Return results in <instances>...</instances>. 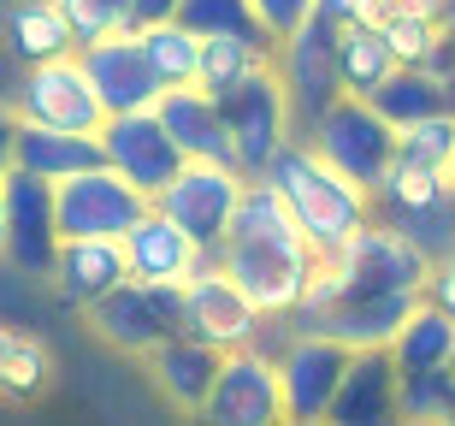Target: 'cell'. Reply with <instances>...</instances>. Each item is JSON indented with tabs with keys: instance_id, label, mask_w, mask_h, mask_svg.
I'll use <instances>...</instances> for the list:
<instances>
[{
	"instance_id": "6da1fadb",
	"label": "cell",
	"mask_w": 455,
	"mask_h": 426,
	"mask_svg": "<svg viewBox=\"0 0 455 426\" xmlns=\"http://www.w3.org/2000/svg\"><path fill=\"white\" fill-rule=\"evenodd\" d=\"M207 261H213L260 314H272V320H284L290 308L302 302V290L314 285V273H320V249L302 237V225L290 220V207L278 202V189L260 184V178H243L231 225H225L220 249Z\"/></svg>"
},
{
	"instance_id": "7a4b0ae2",
	"label": "cell",
	"mask_w": 455,
	"mask_h": 426,
	"mask_svg": "<svg viewBox=\"0 0 455 426\" xmlns=\"http://www.w3.org/2000/svg\"><path fill=\"white\" fill-rule=\"evenodd\" d=\"M260 184L278 189V202L290 207V220L302 225V237L320 249V261L331 255V249H343V243L372 220L367 189L349 184L343 172H331L302 137H290L284 149L260 166Z\"/></svg>"
},
{
	"instance_id": "3957f363",
	"label": "cell",
	"mask_w": 455,
	"mask_h": 426,
	"mask_svg": "<svg viewBox=\"0 0 455 426\" xmlns=\"http://www.w3.org/2000/svg\"><path fill=\"white\" fill-rule=\"evenodd\" d=\"M426 273H432V255L420 243H408L403 231L367 220L343 249L320 261L314 285L320 290H343V296H390V290H414L426 296Z\"/></svg>"
},
{
	"instance_id": "277c9868",
	"label": "cell",
	"mask_w": 455,
	"mask_h": 426,
	"mask_svg": "<svg viewBox=\"0 0 455 426\" xmlns=\"http://www.w3.org/2000/svg\"><path fill=\"white\" fill-rule=\"evenodd\" d=\"M367 202H372V220L403 231L408 243H420L432 261L455 249V189L443 172L414 166V160H390L385 178L367 189Z\"/></svg>"
},
{
	"instance_id": "5b68a950",
	"label": "cell",
	"mask_w": 455,
	"mask_h": 426,
	"mask_svg": "<svg viewBox=\"0 0 455 426\" xmlns=\"http://www.w3.org/2000/svg\"><path fill=\"white\" fill-rule=\"evenodd\" d=\"M213 107H220L225 137H231L236 178H260V166L290 142V101H284V84H278V66H260L243 84L220 89Z\"/></svg>"
},
{
	"instance_id": "8992f818",
	"label": "cell",
	"mask_w": 455,
	"mask_h": 426,
	"mask_svg": "<svg viewBox=\"0 0 455 426\" xmlns=\"http://www.w3.org/2000/svg\"><path fill=\"white\" fill-rule=\"evenodd\" d=\"M89 332L118 350V356H148L154 343L184 332V285H154V278H124L89 302Z\"/></svg>"
},
{
	"instance_id": "52a82bcc",
	"label": "cell",
	"mask_w": 455,
	"mask_h": 426,
	"mask_svg": "<svg viewBox=\"0 0 455 426\" xmlns=\"http://www.w3.org/2000/svg\"><path fill=\"white\" fill-rule=\"evenodd\" d=\"M307 149L320 154L331 172H343L349 184L372 189L385 178V166L396 160V125H385L361 95H338L320 119L307 125Z\"/></svg>"
},
{
	"instance_id": "ba28073f",
	"label": "cell",
	"mask_w": 455,
	"mask_h": 426,
	"mask_svg": "<svg viewBox=\"0 0 455 426\" xmlns=\"http://www.w3.org/2000/svg\"><path fill=\"white\" fill-rule=\"evenodd\" d=\"M12 119L18 125H48V131H101V101H95V89H89V71L71 53H53V60H36L24 71V89H18L12 101Z\"/></svg>"
},
{
	"instance_id": "9c48e42d",
	"label": "cell",
	"mask_w": 455,
	"mask_h": 426,
	"mask_svg": "<svg viewBox=\"0 0 455 426\" xmlns=\"http://www.w3.org/2000/svg\"><path fill=\"white\" fill-rule=\"evenodd\" d=\"M202 426H284V391H278V367L272 356H260L254 343L225 350L213 391L196 409Z\"/></svg>"
},
{
	"instance_id": "30bf717a",
	"label": "cell",
	"mask_w": 455,
	"mask_h": 426,
	"mask_svg": "<svg viewBox=\"0 0 455 426\" xmlns=\"http://www.w3.org/2000/svg\"><path fill=\"white\" fill-rule=\"evenodd\" d=\"M148 213V196L131 189L113 166H89L53 184V225L60 237H124Z\"/></svg>"
},
{
	"instance_id": "8fae6325",
	"label": "cell",
	"mask_w": 455,
	"mask_h": 426,
	"mask_svg": "<svg viewBox=\"0 0 455 426\" xmlns=\"http://www.w3.org/2000/svg\"><path fill=\"white\" fill-rule=\"evenodd\" d=\"M236 196H243V178H236L231 166H207V160H184L178 166V178H172L160 196H154V207L166 213L178 231H184L202 255H213L225 237V225H231V207Z\"/></svg>"
},
{
	"instance_id": "7c38bea8",
	"label": "cell",
	"mask_w": 455,
	"mask_h": 426,
	"mask_svg": "<svg viewBox=\"0 0 455 426\" xmlns=\"http://www.w3.org/2000/svg\"><path fill=\"white\" fill-rule=\"evenodd\" d=\"M0 202H6V243H0V255L18 267V278H42V285H48L53 255H60L53 184H42V178L12 166L0 178Z\"/></svg>"
},
{
	"instance_id": "4fadbf2b",
	"label": "cell",
	"mask_w": 455,
	"mask_h": 426,
	"mask_svg": "<svg viewBox=\"0 0 455 426\" xmlns=\"http://www.w3.org/2000/svg\"><path fill=\"white\" fill-rule=\"evenodd\" d=\"M331 36H338V30H325L320 18H307L296 36L278 42L284 53H278L272 66H278V84H284L290 131H296V137H307V125L343 95V89H338V53H331Z\"/></svg>"
},
{
	"instance_id": "5bb4252c",
	"label": "cell",
	"mask_w": 455,
	"mask_h": 426,
	"mask_svg": "<svg viewBox=\"0 0 455 426\" xmlns=\"http://www.w3.org/2000/svg\"><path fill=\"white\" fill-rule=\"evenodd\" d=\"M95 137H101V166H113L118 178L131 189H142L148 202L178 178V166H184V154L160 131L154 107H142V113H113V119H101Z\"/></svg>"
},
{
	"instance_id": "9a60e30c",
	"label": "cell",
	"mask_w": 455,
	"mask_h": 426,
	"mask_svg": "<svg viewBox=\"0 0 455 426\" xmlns=\"http://www.w3.org/2000/svg\"><path fill=\"white\" fill-rule=\"evenodd\" d=\"M260 320H267V314H260L213 261L207 255L196 261V273L184 278V332L189 338L213 343V350H243V343H254Z\"/></svg>"
},
{
	"instance_id": "2e32d148",
	"label": "cell",
	"mask_w": 455,
	"mask_h": 426,
	"mask_svg": "<svg viewBox=\"0 0 455 426\" xmlns=\"http://www.w3.org/2000/svg\"><path fill=\"white\" fill-rule=\"evenodd\" d=\"M272 367H278V391H284V421H325V403L349 367V350L320 332H296Z\"/></svg>"
},
{
	"instance_id": "e0dca14e",
	"label": "cell",
	"mask_w": 455,
	"mask_h": 426,
	"mask_svg": "<svg viewBox=\"0 0 455 426\" xmlns=\"http://www.w3.org/2000/svg\"><path fill=\"white\" fill-rule=\"evenodd\" d=\"M77 60H84L89 89H95V101H101L107 119H113V113H142V107H154V95H160L148 60H142V48H136V36H101V42H84Z\"/></svg>"
},
{
	"instance_id": "ac0fdd59",
	"label": "cell",
	"mask_w": 455,
	"mask_h": 426,
	"mask_svg": "<svg viewBox=\"0 0 455 426\" xmlns=\"http://www.w3.org/2000/svg\"><path fill=\"white\" fill-rule=\"evenodd\" d=\"M325 426H403L396 409V367L385 350H355L338 391L325 403Z\"/></svg>"
},
{
	"instance_id": "d6986e66",
	"label": "cell",
	"mask_w": 455,
	"mask_h": 426,
	"mask_svg": "<svg viewBox=\"0 0 455 426\" xmlns=\"http://www.w3.org/2000/svg\"><path fill=\"white\" fill-rule=\"evenodd\" d=\"M154 119H160V131L178 142V154H184V160L231 166V137H225L220 107H213V95H207V89H196V84L160 89V95H154ZM231 172H236V166H231Z\"/></svg>"
},
{
	"instance_id": "ffe728a7",
	"label": "cell",
	"mask_w": 455,
	"mask_h": 426,
	"mask_svg": "<svg viewBox=\"0 0 455 426\" xmlns=\"http://www.w3.org/2000/svg\"><path fill=\"white\" fill-rule=\"evenodd\" d=\"M142 361H148V379L160 385V397H166L172 409H178V414H196L207 403V391H213V374H220L225 350H213V343L178 332V338L154 343Z\"/></svg>"
},
{
	"instance_id": "44dd1931",
	"label": "cell",
	"mask_w": 455,
	"mask_h": 426,
	"mask_svg": "<svg viewBox=\"0 0 455 426\" xmlns=\"http://www.w3.org/2000/svg\"><path fill=\"white\" fill-rule=\"evenodd\" d=\"M118 249H124V273L154 278V285H184V278L196 273V261H202V249H196L154 202H148V213L118 237Z\"/></svg>"
},
{
	"instance_id": "7402d4cb",
	"label": "cell",
	"mask_w": 455,
	"mask_h": 426,
	"mask_svg": "<svg viewBox=\"0 0 455 426\" xmlns=\"http://www.w3.org/2000/svg\"><path fill=\"white\" fill-rule=\"evenodd\" d=\"M124 249L118 237H60V255H53V273L48 285L66 296L71 308H89L101 302L113 285H124Z\"/></svg>"
},
{
	"instance_id": "603a6c76",
	"label": "cell",
	"mask_w": 455,
	"mask_h": 426,
	"mask_svg": "<svg viewBox=\"0 0 455 426\" xmlns=\"http://www.w3.org/2000/svg\"><path fill=\"white\" fill-rule=\"evenodd\" d=\"M12 166L42 178V184H66L77 172L101 166V137H89V131H48V125H12Z\"/></svg>"
},
{
	"instance_id": "cb8c5ba5",
	"label": "cell",
	"mask_w": 455,
	"mask_h": 426,
	"mask_svg": "<svg viewBox=\"0 0 455 426\" xmlns=\"http://www.w3.org/2000/svg\"><path fill=\"white\" fill-rule=\"evenodd\" d=\"M385 125H414L426 113H455V77H438L432 66H396L385 84L361 95Z\"/></svg>"
},
{
	"instance_id": "d4e9b609",
	"label": "cell",
	"mask_w": 455,
	"mask_h": 426,
	"mask_svg": "<svg viewBox=\"0 0 455 426\" xmlns=\"http://www.w3.org/2000/svg\"><path fill=\"white\" fill-rule=\"evenodd\" d=\"M385 356H390V367H396V379H403V374H426V367H450V356H455V320L420 296L414 314L396 326V338L385 343Z\"/></svg>"
},
{
	"instance_id": "484cf974",
	"label": "cell",
	"mask_w": 455,
	"mask_h": 426,
	"mask_svg": "<svg viewBox=\"0 0 455 426\" xmlns=\"http://www.w3.org/2000/svg\"><path fill=\"white\" fill-rule=\"evenodd\" d=\"M331 53H338V89L343 95H372L396 71V53L385 48V36L372 24H343L331 36Z\"/></svg>"
},
{
	"instance_id": "4316f807",
	"label": "cell",
	"mask_w": 455,
	"mask_h": 426,
	"mask_svg": "<svg viewBox=\"0 0 455 426\" xmlns=\"http://www.w3.org/2000/svg\"><path fill=\"white\" fill-rule=\"evenodd\" d=\"M53 385V356L48 343L30 338V332H12V326H0V397H12V403H30Z\"/></svg>"
},
{
	"instance_id": "83f0119b",
	"label": "cell",
	"mask_w": 455,
	"mask_h": 426,
	"mask_svg": "<svg viewBox=\"0 0 455 426\" xmlns=\"http://www.w3.org/2000/svg\"><path fill=\"white\" fill-rule=\"evenodd\" d=\"M136 48H142V60H148V71H154V84H160V89L196 84V53H202V42H196L178 18L142 24V30H136Z\"/></svg>"
},
{
	"instance_id": "f1b7e54d",
	"label": "cell",
	"mask_w": 455,
	"mask_h": 426,
	"mask_svg": "<svg viewBox=\"0 0 455 426\" xmlns=\"http://www.w3.org/2000/svg\"><path fill=\"white\" fill-rule=\"evenodd\" d=\"M6 42H12V53H18V60H30V66L77 48L53 0H18L12 12H6Z\"/></svg>"
},
{
	"instance_id": "f546056e",
	"label": "cell",
	"mask_w": 455,
	"mask_h": 426,
	"mask_svg": "<svg viewBox=\"0 0 455 426\" xmlns=\"http://www.w3.org/2000/svg\"><path fill=\"white\" fill-rule=\"evenodd\" d=\"M272 66V48L260 42H243V36H202V53H196V89L220 95V89L243 84L249 71Z\"/></svg>"
},
{
	"instance_id": "4dcf8cb0",
	"label": "cell",
	"mask_w": 455,
	"mask_h": 426,
	"mask_svg": "<svg viewBox=\"0 0 455 426\" xmlns=\"http://www.w3.org/2000/svg\"><path fill=\"white\" fill-rule=\"evenodd\" d=\"M178 24H184L196 42L202 36H243V42H260V48H278L267 30H260V18H254L249 0H178Z\"/></svg>"
},
{
	"instance_id": "1f68e13d",
	"label": "cell",
	"mask_w": 455,
	"mask_h": 426,
	"mask_svg": "<svg viewBox=\"0 0 455 426\" xmlns=\"http://www.w3.org/2000/svg\"><path fill=\"white\" fill-rule=\"evenodd\" d=\"M396 409H403V426H455V374L450 367L403 374L396 379Z\"/></svg>"
},
{
	"instance_id": "d6a6232c",
	"label": "cell",
	"mask_w": 455,
	"mask_h": 426,
	"mask_svg": "<svg viewBox=\"0 0 455 426\" xmlns=\"http://www.w3.org/2000/svg\"><path fill=\"white\" fill-rule=\"evenodd\" d=\"M450 154H455V113H426V119H414V125H396V160L443 172Z\"/></svg>"
},
{
	"instance_id": "836d02e7",
	"label": "cell",
	"mask_w": 455,
	"mask_h": 426,
	"mask_svg": "<svg viewBox=\"0 0 455 426\" xmlns=\"http://www.w3.org/2000/svg\"><path fill=\"white\" fill-rule=\"evenodd\" d=\"M60 18H66L71 42H101V36H124V18H131V0H53Z\"/></svg>"
},
{
	"instance_id": "e575fe53",
	"label": "cell",
	"mask_w": 455,
	"mask_h": 426,
	"mask_svg": "<svg viewBox=\"0 0 455 426\" xmlns=\"http://www.w3.org/2000/svg\"><path fill=\"white\" fill-rule=\"evenodd\" d=\"M390 0H314V18H320L325 30H343V24H385Z\"/></svg>"
},
{
	"instance_id": "d590c367",
	"label": "cell",
	"mask_w": 455,
	"mask_h": 426,
	"mask_svg": "<svg viewBox=\"0 0 455 426\" xmlns=\"http://www.w3.org/2000/svg\"><path fill=\"white\" fill-rule=\"evenodd\" d=\"M254 18H260V30L272 36V42H284V36H296L314 18V0H249Z\"/></svg>"
},
{
	"instance_id": "8d00e7d4",
	"label": "cell",
	"mask_w": 455,
	"mask_h": 426,
	"mask_svg": "<svg viewBox=\"0 0 455 426\" xmlns=\"http://www.w3.org/2000/svg\"><path fill=\"white\" fill-rule=\"evenodd\" d=\"M178 12V0H131V18H124V36H136L142 24H160V18Z\"/></svg>"
},
{
	"instance_id": "74e56055",
	"label": "cell",
	"mask_w": 455,
	"mask_h": 426,
	"mask_svg": "<svg viewBox=\"0 0 455 426\" xmlns=\"http://www.w3.org/2000/svg\"><path fill=\"white\" fill-rule=\"evenodd\" d=\"M426 24H432V36H438L443 48H455V0H432L426 6Z\"/></svg>"
},
{
	"instance_id": "f35d334b",
	"label": "cell",
	"mask_w": 455,
	"mask_h": 426,
	"mask_svg": "<svg viewBox=\"0 0 455 426\" xmlns=\"http://www.w3.org/2000/svg\"><path fill=\"white\" fill-rule=\"evenodd\" d=\"M12 113H0V178H6V172H12Z\"/></svg>"
},
{
	"instance_id": "ab89813d",
	"label": "cell",
	"mask_w": 455,
	"mask_h": 426,
	"mask_svg": "<svg viewBox=\"0 0 455 426\" xmlns=\"http://www.w3.org/2000/svg\"><path fill=\"white\" fill-rule=\"evenodd\" d=\"M443 178H450V189H455V154H450V166H443Z\"/></svg>"
},
{
	"instance_id": "60d3db41",
	"label": "cell",
	"mask_w": 455,
	"mask_h": 426,
	"mask_svg": "<svg viewBox=\"0 0 455 426\" xmlns=\"http://www.w3.org/2000/svg\"><path fill=\"white\" fill-rule=\"evenodd\" d=\"M0 243H6V202H0Z\"/></svg>"
},
{
	"instance_id": "b9f144b4",
	"label": "cell",
	"mask_w": 455,
	"mask_h": 426,
	"mask_svg": "<svg viewBox=\"0 0 455 426\" xmlns=\"http://www.w3.org/2000/svg\"><path fill=\"white\" fill-rule=\"evenodd\" d=\"M284 426H325V421H284Z\"/></svg>"
},
{
	"instance_id": "7bdbcfd3",
	"label": "cell",
	"mask_w": 455,
	"mask_h": 426,
	"mask_svg": "<svg viewBox=\"0 0 455 426\" xmlns=\"http://www.w3.org/2000/svg\"><path fill=\"white\" fill-rule=\"evenodd\" d=\"M450 374H455V356H450Z\"/></svg>"
}]
</instances>
